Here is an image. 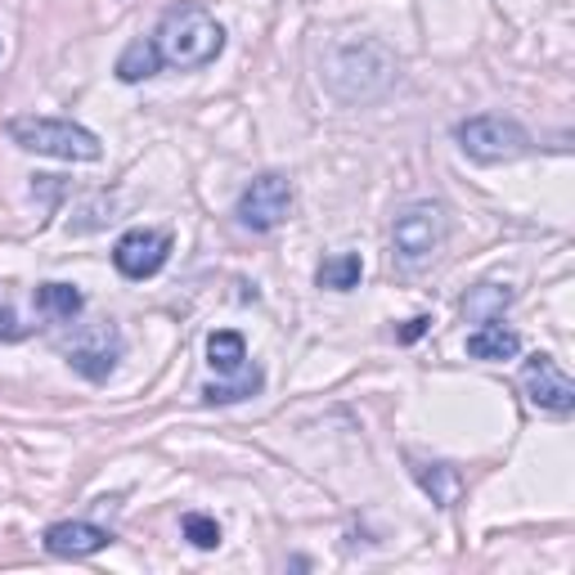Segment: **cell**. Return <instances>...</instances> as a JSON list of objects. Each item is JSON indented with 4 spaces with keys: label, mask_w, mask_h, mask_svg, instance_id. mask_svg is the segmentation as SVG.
Masks as SVG:
<instances>
[{
    "label": "cell",
    "mask_w": 575,
    "mask_h": 575,
    "mask_svg": "<svg viewBox=\"0 0 575 575\" xmlns=\"http://www.w3.org/2000/svg\"><path fill=\"white\" fill-rule=\"evenodd\" d=\"M158 50H163V63H176V67H207L216 54L226 50V28L216 23L202 6H176V10L163 14Z\"/></svg>",
    "instance_id": "obj_1"
},
{
    "label": "cell",
    "mask_w": 575,
    "mask_h": 575,
    "mask_svg": "<svg viewBox=\"0 0 575 575\" xmlns=\"http://www.w3.org/2000/svg\"><path fill=\"white\" fill-rule=\"evenodd\" d=\"M10 139L28 154H45V158H63V163H95L104 154V144L95 130L77 126V122H59V117H14Z\"/></svg>",
    "instance_id": "obj_2"
},
{
    "label": "cell",
    "mask_w": 575,
    "mask_h": 575,
    "mask_svg": "<svg viewBox=\"0 0 575 575\" xmlns=\"http://www.w3.org/2000/svg\"><path fill=\"white\" fill-rule=\"evenodd\" d=\"M450 239V216L441 202H409L396 211L391 221V248H396V261L418 270L437 257Z\"/></svg>",
    "instance_id": "obj_3"
},
{
    "label": "cell",
    "mask_w": 575,
    "mask_h": 575,
    "mask_svg": "<svg viewBox=\"0 0 575 575\" xmlns=\"http://www.w3.org/2000/svg\"><path fill=\"white\" fill-rule=\"evenodd\" d=\"M454 139L459 149L472 158V163H513L522 154H531V135L522 122L513 117H499V113H481V117H463L454 126Z\"/></svg>",
    "instance_id": "obj_4"
},
{
    "label": "cell",
    "mask_w": 575,
    "mask_h": 575,
    "mask_svg": "<svg viewBox=\"0 0 575 575\" xmlns=\"http://www.w3.org/2000/svg\"><path fill=\"white\" fill-rule=\"evenodd\" d=\"M288 211H293V185H288V176H279V171L257 176V180L239 194V207H234L239 226H243V230H257V234L279 230V226L288 221Z\"/></svg>",
    "instance_id": "obj_5"
},
{
    "label": "cell",
    "mask_w": 575,
    "mask_h": 575,
    "mask_svg": "<svg viewBox=\"0 0 575 575\" xmlns=\"http://www.w3.org/2000/svg\"><path fill=\"white\" fill-rule=\"evenodd\" d=\"M167 257H171V234L163 230H130L113 248V265L126 279H154L167 265Z\"/></svg>",
    "instance_id": "obj_6"
},
{
    "label": "cell",
    "mask_w": 575,
    "mask_h": 575,
    "mask_svg": "<svg viewBox=\"0 0 575 575\" xmlns=\"http://www.w3.org/2000/svg\"><path fill=\"white\" fill-rule=\"evenodd\" d=\"M117 359H122V333H117V324H95L82 342H72L67 346V365L77 369L82 378H91V383H104L113 369H117Z\"/></svg>",
    "instance_id": "obj_7"
},
{
    "label": "cell",
    "mask_w": 575,
    "mask_h": 575,
    "mask_svg": "<svg viewBox=\"0 0 575 575\" xmlns=\"http://www.w3.org/2000/svg\"><path fill=\"white\" fill-rule=\"evenodd\" d=\"M522 387L531 396V405L548 409V414H571L575 409V383L557 369L553 355H531L522 369Z\"/></svg>",
    "instance_id": "obj_8"
},
{
    "label": "cell",
    "mask_w": 575,
    "mask_h": 575,
    "mask_svg": "<svg viewBox=\"0 0 575 575\" xmlns=\"http://www.w3.org/2000/svg\"><path fill=\"white\" fill-rule=\"evenodd\" d=\"M108 540L113 535L104 526H95V522H59V526L45 531V548L54 557H91V553L108 548Z\"/></svg>",
    "instance_id": "obj_9"
},
{
    "label": "cell",
    "mask_w": 575,
    "mask_h": 575,
    "mask_svg": "<svg viewBox=\"0 0 575 575\" xmlns=\"http://www.w3.org/2000/svg\"><path fill=\"white\" fill-rule=\"evenodd\" d=\"M518 351H522V337L513 328H503L499 320H490L477 333H468V355L472 359H513Z\"/></svg>",
    "instance_id": "obj_10"
},
{
    "label": "cell",
    "mask_w": 575,
    "mask_h": 575,
    "mask_svg": "<svg viewBox=\"0 0 575 575\" xmlns=\"http://www.w3.org/2000/svg\"><path fill=\"white\" fill-rule=\"evenodd\" d=\"M154 72H163V50H158V41H130L126 50H122V59H117V77L122 82H149Z\"/></svg>",
    "instance_id": "obj_11"
},
{
    "label": "cell",
    "mask_w": 575,
    "mask_h": 575,
    "mask_svg": "<svg viewBox=\"0 0 575 575\" xmlns=\"http://www.w3.org/2000/svg\"><path fill=\"white\" fill-rule=\"evenodd\" d=\"M207 365L216 369V374H239L243 365H248V342H243V333H234V328H221V333H211L207 337Z\"/></svg>",
    "instance_id": "obj_12"
},
{
    "label": "cell",
    "mask_w": 575,
    "mask_h": 575,
    "mask_svg": "<svg viewBox=\"0 0 575 575\" xmlns=\"http://www.w3.org/2000/svg\"><path fill=\"white\" fill-rule=\"evenodd\" d=\"M32 302H36V311H41L45 320H77L82 306H86V297H82L72 283H41Z\"/></svg>",
    "instance_id": "obj_13"
},
{
    "label": "cell",
    "mask_w": 575,
    "mask_h": 575,
    "mask_svg": "<svg viewBox=\"0 0 575 575\" xmlns=\"http://www.w3.org/2000/svg\"><path fill=\"white\" fill-rule=\"evenodd\" d=\"M261 387H265V374H261L257 365H243L239 374H230V383L202 387V400H207V405H234V400H243V396H257Z\"/></svg>",
    "instance_id": "obj_14"
},
{
    "label": "cell",
    "mask_w": 575,
    "mask_h": 575,
    "mask_svg": "<svg viewBox=\"0 0 575 575\" xmlns=\"http://www.w3.org/2000/svg\"><path fill=\"white\" fill-rule=\"evenodd\" d=\"M509 302H513V288H509V283H481L477 293L463 297V315L490 324V320H499V311L509 306Z\"/></svg>",
    "instance_id": "obj_15"
},
{
    "label": "cell",
    "mask_w": 575,
    "mask_h": 575,
    "mask_svg": "<svg viewBox=\"0 0 575 575\" xmlns=\"http://www.w3.org/2000/svg\"><path fill=\"white\" fill-rule=\"evenodd\" d=\"M359 274H365V261H359L355 252H337L320 265V288H333V293H351V288L359 283Z\"/></svg>",
    "instance_id": "obj_16"
},
{
    "label": "cell",
    "mask_w": 575,
    "mask_h": 575,
    "mask_svg": "<svg viewBox=\"0 0 575 575\" xmlns=\"http://www.w3.org/2000/svg\"><path fill=\"white\" fill-rule=\"evenodd\" d=\"M180 531H185V540L194 548H216V544H221V522L207 518V513H185Z\"/></svg>",
    "instance_id": "obj_17"
},
{
    "label": "cell",
    "mask_w": 575,
    "mask_h": 575,
    "mask_svg": "<svg viewBox=\"0 0 575 575\" xmlns=\"http://www.w3.org/2000/svg\"><path fill=\"white\" fill-rule=\"evenodd\" d=\"M414 477H418V481H422V490H427V494H431V499H437L441 509H446L450 494H454V477H450V468H441V463L431 468V472H427V468H414Z\"/></svg>",
    "instance_id": "obj_18"
},
{
    "label": "cell",
    "mask_w": 575,
    "mask_h": 575,
    "mask_svg": "<svg viewBox=\"0 0 575 575\" xmlns=\"http://www.w3.org/2000/svg\"><path fill=\"white\" fill-rule=\"evenodd\" d=\"M427 324H431V320H427V315H418V320H409V324H405V328H400V342H418V337H422V333H427Z\"/></svg>",
    "instance_id": "obj_19"
},
{
    "label": "cell",
    "mask_w": 575,
    "mask_h": 575,
    "mask_svg": "<svg viewBox=\"0 0 575 575\" xmlns=\"http://www.w3.org/2000/svg\"><path fill=\"white\" fill-rule=\"evenodd\" d=\"M14 337H23V328L14 324V315H10V311H0V342H14Z\"/></svg>",
    "instance_id": "obj_20"
}]
</instances>
